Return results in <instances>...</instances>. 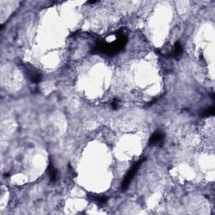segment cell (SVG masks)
I'll use <instances>...</instances> for the list:
<instances>
[{
	"instance_id": "ba28073f",
	"label": "cell",
	"mask_w": 215,
	"mask_h": 215,
	"mask_svg": "<svg viewBox=\"0 0 215 215\" xmlns=\"http://www.w3.org/2000/svg\"><path fill=\"white\" fill-rule=\"evenodd\" d=\"M112 107L113 109H116L118 107V101L117 100H113L112 103Z\"/></svg>"
},
{
	"instance_id": "5b68a950",
	"label": "cell",
	"mask_w": 215,
	"mask_h": 215,
	"mask_svg": "<svg viewBox=\"0 0 215 215\" xmlns=\"http://www.w3.org/2000/svg\"><path fill=\"white\" fill-rule=\"evenodd\" d=\"M182 51H183V49H182V46L181 45L179 42H177L175 44L174 48H173V51H172V55L175 57H178L180 56L182 54Z\"/></svg>"
},
{
	"instance_id": "6da1fadb",
	"label": "cell",
	"mask_w": 215,
	"mask_h": 215,
	"mask_svg": "<svg viewBox=\"0 0 215 215\" xmlns=\"http://www.w3.org/2000/svg\"><path fill=\"white\" fill-rule=\"evenodd\" d=\"M142 162H143L142 160L138 161L136 162V163H135L132 167H131L130 170L129 171L128 173L126 174L125 179H124V181H123V182H122V189H123V190L125 191L128 188L129 186V184H130L131 181H132V179H133V177L135 176L136 172H138V170H139V168H140V165L142 164Z\"/></svg>"
},
{
	"instance_id": "7a4b0ae2",
	"label": "cell",
	"mask_w": 215,
	"mask_h": 215,
	"mask_svg": "<svg viewBox=\"0 0 215 215\" xmlns=\"http://www.w3.org/2000/svg\"><path fill=\"white\" fill-rule=\"evenodd\" d=\"M165 135L161 132H156L150 136L149 144L151 145H161Z\"/></svg>"
},
{
	"instance_id": "3957f363",
	"label": "cell",
	"mask_w": 215,
	"mask_h": 215,
	"mask_svg": "<svg viewBox=\"0 0 215 215\" xmlns=\"http://www.w3.org/2000/svg\"><path fill=\"white\" fill-rule=\"evenodd\" d=\"M48 173H49L50 180L52 181H56V178H57V175H58V172L51 164H50L48 166Z\"/></svg>"
},
{
	"instance_id": "277c9868",
	"label": "cell",
	"mask_w": 215,
	"mask_h": 215,
	"mask_svg": "<svg viewBox=\"0 0 215 215\" xmlns=\"http://www.w3.org/2000/svg\"><path fill=\"white\" fill-rule=\"evenodd\" d=\"M29 78L33 83H38L41 80V74H39L35 72H29Z\"/></svg>"
},
{
	"instance_id": "52a82bcc",
	"label": "cell",
	"mask_w": 215,
	"mask_h": 215,
	"mask_svg": "<svg viewBox=\"0 0 215 215\" xmlns=\"http://www.w3.org/2000/svg\"><path fill=\"white\" fill-rule=\"evenodd\" d=\"M95 199L97 200L99 203H105L108 201V198L106 197H96Z\"/></svg>"
},
{
	"instance_id": "8992f818",
	"label": "cell",
	"mask_w": 215,
	"mask_h": 215,
	"mask_svg": "<svg viewBox=\"0 0 215 215\" xmlns=\"http://www.w3.org/2000/svg\"><path fill=\"white\" fill-rule=\"evenodd\" d=\"M214 106L210 107V108H209V109H207L206 110L203 111V113H202V116H203V117H209V116L213 115L214 114Z\"/></svg>"
}]
</instances>
